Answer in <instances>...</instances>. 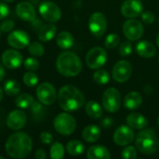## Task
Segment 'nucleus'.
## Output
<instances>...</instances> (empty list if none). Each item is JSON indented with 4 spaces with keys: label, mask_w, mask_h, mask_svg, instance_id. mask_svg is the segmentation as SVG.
<instances>
[{
    "label": "nucleus",
    "mask_w": 159,
    "mask_h": 159,
    "mask_svg": "<svg viewBox=\"0 0 159 159\" xmlns=\"http://www.w3.org/2000/svg\"><path fill=\"white\" fill-rule=\"evenodd\" d=\"M85 111L87 115L92 119H98L102 116V108L95 101H89L86 103Z\"/></svg>",
    "instance_id": "26"
},
{
    "label": "nucleus",
    "mask_w": 159,
    "mask_h": 159,
    "mask_svg": "<svg viewBox=\"0 0 159 159\" xmlns=\"http://www.w3.org/2000/svg\"><path fill=\"white\" fill-rule=\"evenodd\" d=\"M4 92L10 97L17 96L20 92V83L17 80H13V79L7 80L4 85Z\"/></svg>",
    "instance_id": "29"
},
{
    "label": "nucleus",
    "mask_w": 159,
    "mask_h": 159,
    "mask_svg": "<svg viewBox=\"0 0 159 159\" xmlns=\"http://www.w3.org/2000/svg\"><path fill=\"white\" fill-rule=\"evenodd\" d=\"M32 111L36 115V114H38L41 110H42V105L39 103V102H34V103L32 104Z\"/></svg>",
    "instance_id": "43"
},
{
    "label": "nucleus",
    "mask_w": 159,
    "mask_h": 159,
    "mask_svg": "<svg viewBox=\"0 0 159 159\" xmlns=\"http://www.w3.org/2000/svg\"><path fill=\"white\" fill-rule=\"evenodd\" d=\"M29 42L30 36L22 30L11 31L7 35V44L15 49H21L28 47Z\"/></svg>",
    "instance_id": "14"
},
{
    "label": "nucleus",
    "mask_w": 159,
    "mask_h": 159,
    "mask_svg": "<svg viewBox=\"0 0 159 159\" xmlns=\"http://www.w3.org/2000/svg\"><path fill=\"white\" fill-rule=\"evenodd\" d=\"M143 11V4L141 0H126L121 6V13L126 18H136Z\"/></svg>",
    "instance_id": "16"
},
{
    "label": "nucleus",
    "mask_w": 159,
    "mask_h": 159,
    "mask_svg": "<svg viewBox=\"0 0 159 159\" xmlns=\"http://www.w3.org/2000/svg\"><path fill=\"white\" fill-rule=\"evenodd\" d=\"M56 68L58 72L66 77L76 76L82 70V62L80 58L74 52L64 51L61 53L56 61Z\"/></svg>",
    "instance_id": "3"
},
{
    "label": "nucleus",
    "mask_w": 159,
    "mask_h": 159,
    "mask_svg": "<svg viewBox=\"0 0 159 159\" xmlns=\"http://www.w3.org/2000/svg\"><path fill=\"white\" fill-rule=\"evenodd\" d=\"M34 157L36 159H46L47 154H46V152H45L44 149H41L40 148V149L36 150V152L34 154Z\"/></svg>",
    "instance_id": "42"
},
{
    "label": "nucleus",
    "mask_w": 159,
    "mask_h": 159,
    "mask_svg": "<svg viewBox=\"0 0 159 159\" xmlns=\"http://www.w3.org/2000/svg\"><path fill=\"white\" fill-rule=\"evenodd\" d=\"M135 145L137 150L143 155L149 156L155 154L159 147V141L156 131L147 129L139 132L135 140Z\"/></svg>",
    "instance_id": "4"
},
{
    "label": "nucleus",
    "mask_w": 159,
    "mask_h": 159,
    "mask_svg": "<svg viewBox=\"0 0 159 159\" xmlns=\"http://www.w3.org/2000/svg\"><path fill=\"white\" fill-rule=\"evenodd\" d=\"M158 61H159V59H158Z\"/></svg>",
    "instance_id": "52"
},
{
    "label": "nucleus",
    "mask_w": 159,
    "mask_h": 159,
    "mask_svg": "<svg viewBox=\"0 0 159 159\" xmlns=\"http://www.w3.org/2000/svg\"><path fill=\"white\" fill-rule=\"evenodd\" d=\"M89 27L91 34L96 37H101L104 34L107 29V20L102 12L93 13L89 20Z\"/></svg>",
    "instance_id": "11"
},
{
    "label": "nucleus",
    "mask_w": 159,
    "mask_h": 159,
    "mask_svg": "<svg viewBox=\"0 0 159 159\" xmlns=\"http://www.w3.org/2000/svg\"><path fill=\"white\" fill-rule=\"evenodd\" d=\"M157 126H158V128H159V117H158V119H157Z\"/></svg>",
    "instance_id": "48"
},
{
    "label": "nucleus",
    "mask_w": 159,
    "mask_h": 159,
    "mask_svg": "<svg viewBox=\"0 0 159 159\" xmlns=\"http://www.w3.org/2000/svg\"><path fill=\"white\" fill-rule=\"evenodd\" d=\"M102 106L109 113H116L121 106L120 92L115 88L107 89L102 95Z\"/></svg>",
    "instance_id": "6"
},
{
    "label": "nucleus",
    "mask_w": 159,
    "mask_h": 159,
    "mask_svg": "<svg viewBox=\"0 0 159 159\" xmlns=\"http://www.w3.org/2000/svg\"><path fill=\"white\" fill-rule=\"evenodd\" d=\"M3 97H4V90L1 89V87H0V102H1V101L3 100Z\"/></svg>",
    "instance_id": "45"
},
{
    "label": "nucleus",
    "mask_w": 159,
    "mask_h": 159,
    "mask_svg": "<svg viewBox=\"0 0 159 159\" xmlns=\"http://www.w3.org/2000/svg\"><path fill=\"white\" fill-rule=\"evenodd\" d=\"M135 134L129 126H120L114 133V142L119 146H127L132 143Z\"/></svg>",
    "instance_id": "15"
},
{
    "label": "nucleus",
    "mask_w": 159,
    "mask_h": 159,
    "mask_svg": "<svg viewBox=\"0 0 159 159\" xmlns=\"http://www.w3.org/2000/svg\"><path fill=\"white\" fill-rule=\"evenodd\" d=\"M36 97L42 104L51 105L56 102L58 94L55 87L52 84L48 82H44L37 86Z\"/></svg>",
    "instance_id": "7"
},
{
    "label": "nucleus",
    "mask_w": 159,
    "mask_h": 159,
    "mask_svg": "<svg viewBox=\"0 0 159 159\" xmlns=\"http://www.w3.org/2000/svg\"><path fill=\"white\" fill-rule=\"evenodd\" d=\"M74 36L66 31H62L61 32L57 38H56V43L59 46V48H62V49H68L71 48L74 46Z\"/></svg>",
    "instance_id": "25"
},
{
    "label": "nucleus",
    "mask_w": 159,
    "mask_h": 159,
    "mask_svg": "<svg viewBox=\"0 0 159 159\" xmlns=\"http://www.w3.org/2000/svg\"><path fill=\"white\" fill-rule=\"evenodd\" d=\"M87 157L89 159H109L111 155L109 150L102 145H92L89 148Z\"/></svg>",
    "instance_id": "22"
},
{
    "label": "nucleus",
    "mask_w": 159,
    "mask_h": 159,
    "mask_svg": "<svg viewBox=\"0 0 159 159\" xmlns=\"http://www.w3.org/2000/svg\"><path fill=\"white\" fill-rule=\"evenodd\" d=\"M34 98L32 95L28 93H21L18 94L17 98L15 99V104L20 109H27L32 106L34 103Z\"/></svg>",
    "instance_id": "28"
},
{
    "label": "nucleus",
    "mask_w": 159,
    "mask_h": 159,
    "mask_svg": "<svg viewBox=\"0 0 159 159\" xmlns=\"http://www.w3.org/2000/svg\"><path fill=\"white\" fill-rule=\"evenodd\" d=\"M23 64L26 70L32 71V72H35L39 68V61L34 58H27L24 61Z\"/></svg>",
    "instance_id": "36"
},
{
    "label": "nucleus",
    "mask_w": 159,
    "mask_h": 159,
    "mask_svg": "<svg viewBox=\"0 0 159 159\" xmlns=\"http://www.w3.org/2000/svg\"><path fill=\"white\" fill-rule=\"evenodd\" d=\"M28 51L34 57H41L44 55L45 49L41 43L39 42H32L28 45Z\"/></svg>",
    "instance_id": "32"
},
{
    "label": "nucleus",
    "mask_w": 159,
    "mask_h": 159,
    "mask_svg": "<svg viewBox=\"0 0 159 159\" xmlns=\"http://www.w3.org/2000/svg\"><path fill=\"white\" fill-rule=\"evenodd\" d=\"M27 121L26 114L21 109L11 111L7 117V126L11 130H19L24 127Z\"/></svg>",
    "instance_id": "17"
},
{
    "label": "nucleus",
    "mask_w": 159,
    "mask_h": 159,
    "mask_svg": "<svg viewBox=\"0 0 159 159\" xmlns=\"http://www.w3.org/2000/svg\"><path fill=\"white\" fill-rule=\"evenodd\" d=\"M40 141L44 144H50L53 141V136L48 131H42L40 133Z\"/></svg>",
    "instance_id": "39"
},
{
    "label": "nucleus",
    "mask_w": 159,
    "mask_h": 159,
    "mask_svg": "<svg viewBox=\"0 0 159 159\" xmlns=\"http://www.w3.org/2000/svg\"><path fill=\"white\" fill-rule=\"evenodd\" d=\"M8 15H9L8 6L4 2H0V20L6 19Z\"/></svg>",
    "instance_id": "41"
},
{
    "label": "nucleus",
    "mask_w": 159,
    "mask_h": 159,
    "mask_svg": "<svg viewBox=\"0 0 159 159\" xmlns=\"http://www.w3.org/2000/svg\"><path fill=\"white\" fill-rule=\"evenodd\" d=\"M155 15L150 11H144L142 13V20L146 24H151L155 21Z\"/></svg>",
    "instance_id": "40"
},
{
    "label": "nucleus",
    "mask_w": 159,
    "mask_h": 159,
    "mask_svg": "<svg viewBox=\"0 0 159 159\" xmlns=\"http://www.w3.org/2000/svg\"><path fill=\"white\" fill-rule=\"evenodd\" d=\"M60 107L66 112H74L85 104V97L83 93L75 86L66 85L62 87L57 97Z\"/></svg>",
    "instance_id": "2"
},
{
    "label": "nucleus",
    "mask_w": 159,
    "mask_h": 159,
    "mask_svg": "<svg viewBox=\"0 0 159 159\" xmlns=\"http://www.w3.org/2000/svg\"><path fill=\"white\" fill-rule=\"evenodd\" d=\"M137 150L133 146H127L121 153V157L125 159H134L137 157Z\"/></svg>",
    "instance_id": "37"
},
{
    "label": "nucleus",
    "mask_w": 159,
    "mask_h": 159,
    "mask_svg": "<svg viewBox=\"0 0 159 159\" xmlns=\"http://www.w3.org/2000/svg\"><path fill=\"white\" fill-rule=\"evenodd\" d=\"M4 77H5V69L4 66L0 63V81H2Z\"/></svg>",
    "instance_id": "44"
},
{
    "label": "nucleus",
    "mask_w": 159,
    "mask_h": 159,
    "mask_svg": "<svg viewBox=\"0 0 159 159\" xmlns=\"http://www.w3.org/2000/svg\"><path fill=\"white\" fill-rule=\"evenodd\" d=\"M17 16L25 21H33L36 19V11L32 3L28 1L20 2L16 7Z\"/></svg>",
    "instance_id": "18"
},
{
    "label": "nucleus",
    "mask_w": 159,
    "mask_h": 159,
    "mask_svg": "<svg viewBox=\"0 0 159 159\" xmlns=\"http://www.w3.org/2000/svg\"><path fill=\"white\" fill-rule=\"evenodd\" d=\"M4 2H7V3H10V2H13L14 0H3Z\"/></svg>",
    "instance_id": "47"
},
{
    "label": "nucleus",
    "mask_w": 159,
    "mask_h": 159,
    "mask_svg": "<svg viewBox=\"0 0 159 159\" xmlns=\"http://www.w3.org/2000/svg\"><path fill=\"white\" fill-rule=\"evenodd\" d=\"M132 74V66L128 61H117L112 72V76L115 81L118 83H124L128 81Z\"/></svg>",
    "instance_id": "12"
},
{
    "label": "nucleus",
    "mask_w": 159,
    "mask_h": 159,
    "mask_svg": "<svg viewBox=\"0 0 159 159\" xmlns=\"http://www.w3.org/2000/svg\"><path fill=\"white\" fill-rule=\"evenodd\" d=\"M127 123L131 129H143L148 125V120L145 116L139 113H133L128 116Z\"/></svg>",
    "instance_id": "20"
},
{
    "label": "nucleus",
    "mask_w": 159,
    "mask_h": 159,
    "mask_svg": "<svg viewBox=\"0 0 159 159\" xmlns=\"http://www.w3.org/2000/svg\"><path fill=\"white\" fill-rule=\"evenodd\" d=\"M101 137V129L96 125H89L82 131V138L88 143H95Z\"/></svg>",
    "instance_id": "24"
},
{
    "label": "nucleus",
    "mask_w": 159,
    "mask_h": 159,
    "mask_svg": "<svg viewBox=\"0 0 159 159\" xmlns=\"http://www.w3.org/2000/svg\"><path fill=\"white\" fill-rule=\"evenodd\" d=\"M84 151H85V145L77 140H72L68 142L66 144V152L70 156L77 157L82 155Z\"/></svg>",
    "instance_id": "27"
},
{
    "label": "nucleus",
    "mask_w": 159,
    "mask_h": 159,
    "mask_svg": "<svg viewBox=\"0 0 159 159\" xmlns=\"http://www.w3.org/2000/svg\"><path fill=\"white\" fill-rule=\"evenodd\" d=\"M49 151H50V152H49L50 157L52 159L63 158L64 154H65V150H64L63 145H62L61 143H59V142L54 143L51 145Z\"/></svg>",
    "instance_id": "30"
},
{
    "label": "nucleus",
    "mask_w": 159,
    "mask_h": 159,
    "mask_svg": "<svg viewBox=\"0 0 159 159\" xmlns=\"http://www.w3.org/2000/svg\"><path fill=\"white\" fill-rule=\"evenodd\" d=\"M55 130L61 135H71L76 128V121L73 116L67 113H61L56 116L53 121Z\"/></svg>",
    "instance_id": "5"
},
{
    "label": "nucleus",
    "mask_w": 159,
    "mask_h": 159,
    "mask_svg": "<svg viewBox=\"0 0 159 159\" xmlns=\"http://www.w3.org/2000/svg\"><path fill=\"white\" fill-rule=\"evenodd\" d=\"M0 34H1V29H0Z\"/></svg>",
    "instance_id": "50"
},
{
    "label": "nucleus",
    "mask_w": 159,
    "mask_h": 159,
    "mask_svg": "<svg viewBox=\"0 0 159 159\" xmlns=\"http://www.w3.org/2000/svg\"><path fill=\"white\" fill-rule=\"evenodd\" d=\"M157 47L159 48V34L158 35H157Z\"/></svg>",
    "instance_id": "46"
},
{
    "label": "nucleus",
    "mask_w": 159,
    "mask_h": 159,
    "mask_svg": "<svg viewBox=\"0 0 159 159\" xmlns=\"http://www.w3.org/2000/svg\"><path fill=\"white\" fill-rule=\"evenodd\" d=\"M1 61H2V64L6 68L14 70L19 68L22 64L23 58L22 55L18 50L12 48V49H7L3 52Z\"/></svg>",
    "instance_id": "13"
},
{
    "label": "nucleus",
    "mask_w": 159,
    "mask_h": 159,
    "mask_svg": "<svg viewBox=\"0 0 159 159\" xmlns=\"http://www.w3.org/2000/svg\"><path fill=\"white\" fill-rule=\"evenodd\" d=\"M39 13L41 17L49 21L56 22L61 17V11L59 6L52 1H44L39 6Z\"/></svg>",
    "instance_id": "9"
},
{
    "label": "nucleus",
    "mask_w": 159,
    "mask_h": 159,
    "mask_svg": "<svg viewBox=\"0 0 159 159\" xmlns=\"http://www.w3.org/2000/svg\"><path fill=\"white\" fill-rule=\"evenodd\" d=\"M107 61V53L105 49L100 47L91 48L86 56V63L90 69H100Z\"/></svg>",
    "instance_id": "8"
},
{
    "label": "nucleus",
    "mask_w": 159,
    "mask_h": 159,
    "mask_svg": "<svg viewBox=\"0 0 159 159\" xmlns=\"http://www.w3.org/2000/svg\"><path fill=\"white\" fill-rule=\"evenodd\" d=\"M32 149L33 141L31 137L22 131H18L10 135L5 144L6 153L12 158H25L31 154Z\"/></svg>",
    "instance_id": "1"
},
{
    "label": "nucleus",
    "mask_w": 159,
    "mask_h": 159,
    "mask_svg": "<svg viewBox=\"0 0 159 159\" xmlns=\"http://www.w3.org/2000/svg\"><path fill=\"white\" fill-rule=\"evenodd\" d=\"M119 42H120L119 35L116 34H111L106 37L105 42H104V46L108 49H113L118 46Z\"/></svg>",
    "instance_id": "34"
},
{
    "label": "nucleus",
    "mask_w": 159,
    "mask_h": 159,
    "mask_svg": "<svg viewBox=\"0 0 159 159\" xmlns=\"http://www.w3.org/2000/svg\"><path fill=\"white\" fill-rule=\"evenodd\" d=\"M15 26V22L10 20V19H6L2 21V23L0 24V29L2 32L4 33H9L12 31V29Z\"/></svg>",
    "instance_id": "38"
},
{
    "label": "nucleus",
    "mask_w": 159,
    "mask_h": 159,
    "mask_svg": "<svg viewBox=\"0 0 159 159\" xmlns=\"http://www.w3.org/2000/svg\"><path fill=\"white\" fill-rule=\"evenodd\" d=\"M144 32L143 25L142 22L135 19L128 20L123 25V33L124 35L130 41L139 40Z\"/></svg>",
    "instance_id": "10"
},
{
    "label": "nucleus",
    "mask_w": 159,
    "mask_h": 159,
    "mask_svg": "<svg viewBox=\"0 0 159 159\" xmlns=\"http://www.w3.org/2000/svg\"><path fill=\"white\" fill-rule=\"evenodd\" d=\"M132 52V44L129 42V40L124 41L120 44L119 47V54L123 57H128Z\"/></svg>",
    "instance_id": "35"
},
{
    "label": "nucleus",
    "mask_w": 159,
    "mask_h": 159,
    "mask_svg": "<svg viewBox=\"0 0 159 159\" xmlns=\"http://www.w3.org/2000/svg\"><path fill=\"white\" fill-rule=\"evenodd\" d=\"M93 80L95 81L96 84L102 86V85H105L109 82L110 75H109L107 71H105L103 69H100V70H97L93 74Z\"/></svg>",
    "instance_id": "31"
},
{
    "label": "nucleus",
    "mask_w": 159,
    "mask_h": 159,
    "mask_svg": "<svg viewBox=\"0 0 159 159\" xmlns=\"http://www.w3.org/2000/svg\"><path fill=\"white\" fill-rule=\"evenodd\" d=\"M23 83L27 86V87H34L37 85L38 83V76L35 73L32 72V71H28L23 75L22 77Z\"/></svg>",
    "instance_id": "33"
},
{
    "label": "nucleus",
    "mask_w": 159,
    "mask_h": 159,
    "mask_svg": "<svg viewBox=\"0 0 159 159\" xmlns=\"http://www.w3.org/2000/svg\"><path fill=\"white\" fill-rule=\"evenodd\" d=\"M57 27L53 23H47L40 27L38 31V38L43 42H48L55 36Z\"/></svg>",
    "instance_id": "23"
},
{
    "label": "nucleus",
    "mask_w": 159,
    "mask_h": 159,
    "mask_svg": "<svg viewBox=\"0 0 159 159\" xmlns=\"http://www.w3.org/2000/svg\"><path fill=\"white\" fill-rule=\"evenodd\" d=\"M158 21H159V20H158Z\"/></svg>",
    "instance_id": "51"
},
{
    "label": "nucleus",
    "mask_w": 159,
    "mask_h": 159,
    "mask_svg": "<svg viewBox=\"0 0 159 159\" xmlns=\"http://www.w3.org/2000/svg\"><path fill=\"white\" fill-rule=\"evenodd\" d=\"M136 52L138 53V55L140 57L150 59V58L155 57V55L157 53V49L152 43L144 40V41H141L137 44Z\"/></svg>",
    "instance_id": "19"
},
{
    "label": "nucleus",
    "mask_w": 159,
    "mask_h": 159,
    "mask_svg": "<svg viewBox=\"0 0 159 159\" xmlns=\"http://www.w3.org/2000/svg\"><path fill=\"white\" fill-rule=\"evenodd\" d=\"M143 103V97L137 91H131L124 98V106L129 110H135L141 107Z\"/></svg>",
    "instance_id": "21"
},
{
    "label": "nucleus",
    "mask_w": 159,
    "mask_h": 159,
    "mask_svg": "<svg viewBox=\"0 0 159 159\" xmlns=\"http://www.w3.org/2000/svg\"><path fill=\"white\" fill-rule=\"evenodd\" d=\"M0 159H4V157H2V156H0Z\"/></svg>",
    "instance_id": "49"
}]
</instances>
